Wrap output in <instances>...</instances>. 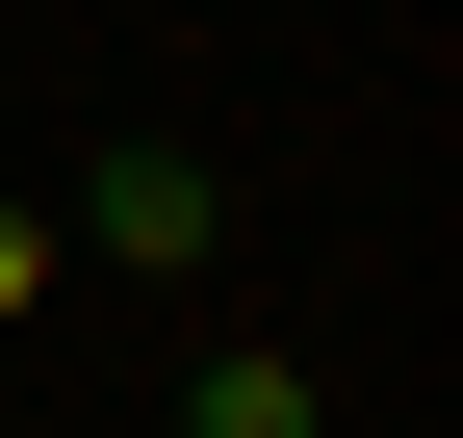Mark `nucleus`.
<instances>
[{"instance_id":"f257e3e1","label":"nucleus","mask_w":463,"mask_h":438,"mask_svg":"<svg viewBox=\"0 0 463 438\" xmlns=\"http://www.w3.org/2000/svg\"><path fill=\"white\" fill-rule=\"evenodd\" d=\"M52 258H129V284H206V258H232V181H206L181 129H129V155L78 181V233H52Z\"/></svg>"},{"instance_id":"f03ea898","label":"nucleus","mask_w":463,"mask_h":438,"mask_svg":"<svg viewBox=\"0 0 463 438\" xmlns=\"http://www.w3.org/2000/svg\"><path fill=\"white\" fill-rule=\"evenodd\" d=\"M181 438H335V413H309V361H283V336H232L206 387H181Z\"/></svg>"},{"instance_id":"7ed1b4c3","label":"nucleus","mask_w":463,"mask_h":438,"mask_svg":"<svg viewBox=\"0 0 463 438\" xmlns=\"http://www.w3.org/2000/svg\"><path fill=\"white\" fill-rule=\"evenodd\" d=\"M26 309H52V233H26V206H0V336H26Z\"/></svg>"}]
</instances>
